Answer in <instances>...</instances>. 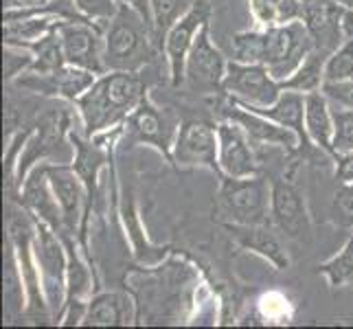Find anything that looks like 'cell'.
Masks as SVG:
<instances>
[{"label":"cell","mask_w":353,"mask_h":329,"mask_svg":"<svg viewBox=\"0 0 353 329\" xmlns=\"http://www.w3.org/2000/svg\"><path fill=\"white\" fill-rule=\"evenodd\" d=\"M148 94V83L141 72L108 70L75 101L83 134L99 137L123 126L130 112Z\"/></svg>","instance_id":"6da1fadb"},{"label":"cell","mask_w":353,"mask_h":329,"mask_svg":"<svg viewBox=\"0 0 353 329\" xmlns=\"http://www.w3.org/2000/svg\"><path fill=\"white\" fill-rule=\"evenodd\" d=\"M154 31L137 9L119 5L103 31V66L108 70L141 72L152 57Z\"/></svg>","instance_id":"7a4b0ae2"},{"label":"cell","mask_w":353,"mask_h":329,"mask_svg":"<svg viewBox=\"0 0 353 329\" xmlns=\"http://www.w3.org/2000/svg\"><path fill=\"white\" fill-rule=\"evenodd\" d=\"M220 180L217 209L224 215V224H270V185L261 176H220Z\"/></svg>","instance_id":"3957f363"},{"label":"cell","mask_w":353,"mask_h":329,"mask_svg":"<svg viewBox=\"0 0 353 329\" xmlns=\"http://www.w3.org/2000/svg\"><path fill=\"white\" fill-rule=\"evenodd\" d=\"M33 219H35L33 248H35V259H38L40 266L44 297L48 303V310H51V316L59 319L66 303V270H68L66 243L64 237L57 235L46 222H42L38 217Z\"/></svg>","instance_id":"277c9868"},{"label":"cell","mask_w":353,"mask_h":329,"mask_svg":"<svg viewBox=\"0 0 353 329\" xmlns=\"http://www.w3.org/2000/svg\"><path fill=\"white\" fill-rule=\"evenodd\" d=\"M121 139L123 145H150L156 152H161L167 163H174V143H176V128L174 121L167 112L158 108L150 94H145L141 103L130 112V117L121 126Z\"/></svg>","instance_id":"5b68a950"},{"label":"cell","mask_w":353,"mask_h":329,"mask_svg":"<svg viewBox=\"0 0 353 329\" xmlns=\"http://www.w3.org/2000/svg\"><path fill=\"white\" fill-rule=\"evenodd\" d=\"M312 48L314 40L303 20L283 24V27H270L265 29L263 66L279 81H283L303 64V59L310 55Z\"/></svg>","instance_id":"8992f818"},{"label":"cell","mask_w":353,"mask_h":329,"mask_svg":"<svg viewBox=\"0 0 353 329\" xmlns=\"http://www.w3.org/2000/svg\"><path fill=\"white\" fill-rule=\"evenodd\" d=\"M44 172L62 209L66 233L81 239V235L86 233V217L90 213L86 185L68 163H44Z\"/></svg>","instance_id":"52a82bcc"},{"label":"cell","mask_w":353,"mask_h":329,"mask_svg":"<svg viewBox=\"0 0 353 329\" xmlns=\"http://www.w3.org/2000/svg\"><path fill=\"white\" fill-rule=\"evenodd\" d=\"M222 92L233 101L254 108H265L272 106L281 97L283 83L263 64H243L230 59Z\"/></svg>","instance_id":"ba28073f"},{"label":"cell","mask_w":353,"mask_h":329,"mask_svg":"<svg viewBox=\"0 0 353 329\" xmlns=\"http://www.w3.org/2000/svg\"><path fill=\"white\" fill-rule=\"evenodd\" d=\"M209 11L211 7L206 0H196V5H193L165 35L163 51H165L167 66H169V79H172V86L176 88L185 83L187 57L191 53V46L196 42L200 29L209 22Z\"/></svg>","instance_id":"9c48e42d"},{"label":"cell","mask_w":353,"mask_h":329,"mask_svg":"<svg viewBox=\"0 0 353 329\" xmlns=\"http://www.w3.org/2000/svg\"><path fill=\"white\" fill-rule=\"evenodd\" d=\"M97 77L99 75L92 70L64 64L62 68H57L53 72H24V75H20L14 83H9V86L75 103L97 81Z\"/></svg>","instance_id":"30bf717a"},{"label":"cell","mask_w":353,"mask_h":329,"mask_svg":"<svg viewBox=\"0 0 353 329\" xmlns=\"http://www.w3.org/2000/svg\"><path fill=\"white\" fill-rule=\"evenodd\" d=\"M66 64L103 75V29L86 20H62L57 27Z\"/></svg>","instance_id":"8fae6325"},{"label":"cell","mask_w":353,"mask_h":329,"mask_svg":"<svg viewBox=\"0 0 353 329\" xmlns=\"http://www.w3.org/2000/svg\"><path fill=\"white\" fill-rule=\"evenodd\" d=\"M228 70V59L213 44L209 22L200 29L196 42L191 46L187 57L185 81L193 90L200 92H217L224 88V77Z\"/></svg>","instance_id":"7c38bea8"},{"label":"cell","mask_w":353,"mask_h":329,"mask_svg":"<svg viewBox=\"0 0 353 329\" xmlns=\"http://www.w3.org/2000/svg\"><path fill=\"white\" fill-rule=\"evenodd\" d=\"M174 165L185 169L204 167L222 176L220 161H217V126L198 119L185 121L176 134Z\"/></svg>","instance_id":"4fadbf2b"},{"label":"cell","mask_w":353,"mask_h":329,"mask_svg":"<svg viewBox=\"0 0 353 329\" xmlns=\"http://www.w3.org/2000/svg\"><path fill=\"white\" fill-rule=\"evenodd\" d=\"M252 141L235 121L222 119L217 123V161L222 176L248 178L259 174V161L254 156Z\"/></svg>","instance_id":"5bb4252c"},{"label":"cell","mask_w":353,"mask_h":329,"mask_svg":"<svg viewBox=\"0 0 353 329\" xmlns=\"http://www.w3.org/2000/svg\"><path fill=\"white\" fill-rule=\"evenodd\" d=\"M217 110H220L222 119L235 121L237 126H241L243 130H246V134L250 137L252 143L274 145V148H281L285 152H301V141H299L294 130L274 123L272 119H268L259 112H254V110L233 101L230 97H228V101L217 106Z\"/></svg>","instance_id":"9a60e30c"},{"label":"cell","mask_w":353,"mask_h":329,"mask_svg":"<svg viewBox=\"0 0 353 329\" xmlns=\"http://www.w3.org/2000/svg\"><path fill=\"white\" fill-rule=\"evenodd\" d=\"M270 219L288 237H303L310 230V211L305 196L288 178H276L270 185Z\"/></svg>","instance_id":"2e32d148"},{"label":"cell","mask_w":353,"mask_h":329,"mask_svg":"<svg viewBox=\"0 0 353 329\" xmlns=\"http://www.w3.org/2000/svg\"><path fill=\"white\" fill-rule=\"evenodd\" d=\"M345 9L347 7L340 5L338 0H305L303 22H305L316 48L334 53L347 40L343 29Z\"/></svg>","instance_id":"e0dca14e"},{"label":"cell","mask_w":353,"mask_h":329,"mask_svg":"<svg viewBox=\"0 0 353 329\" xmlns=\"http://www.w3.org/2000/svg\"><path fill=\"white\" fill-rule=\"evenodd\" d=\"M20 204L33 217H38V219H42V222H46L57 235H62V237L68 235L62 209H59V204L55 200V193H53L51 185H48V178H46V172H44V163L35 167L33 172L27 176V180L22 182Z\"/></svg>","instance_id":"ac0fdd59"},{"label":"cell","mask_w":353,"mask_h":329,"mask_svg":"<svg viewBox=\"0 0 353 329\" xmlns=\"http://www.w3.org/2000/svg\"><path fill=\"white\" fill-rule=\"evenodd\" d=\"M230 239L243 250H250L265 259L274 270H288L290 268V252L283 241L270 228V224L243 226V224H224Z\"/></svg>","instance_id":"d6986e66"},{"label":"cell","mask_w":353,"mask_h":329,"mask_svg":"<svg viewBox=\"0 0 353 329\" xmlns=\"http://www.w3.org/2000/svg\"><path fill=\"white\" fill-rule=\"evenodd\" d=\"M305 132L312 148L325 152L336 161L338 154L334 148V108L323 90L305 94Z\"/></svg>","instance_id":"ffe728a7"},{"label":"cell","mask_w":353,"mask_h":329,"mask_svg":"<svg viewBox=\"0 0 353 329\" xmlns=\"http://www.w3.org/2000/svg\"><path fill=\"white\" fill-rule=\"evenodd\" d=\"M68 141L72 143V169L77 172V176L83 180V185H86V191H88V200L92 204V200L97 198V189H99V174L103 165L108 163V152L103 148V143L94 141V139H88L86 134H77L72 132L68 134Z\"/></svg>","instance_id":"44dd1931"},{"label":"cell","mask_w":353,"mask_h":329,"mask_svg":"<svg viewBox=\"0 0 353 329\" xmlns=\"http://www.w3.org/2000/svg\"><path fill=\"white\" fill-rule=\"evenodd\" d=\"M134 303L123 292H97L90 297L83 323L86 327H117L132 325Z\"/></svg>","instance_id":"7402d4cb"},{"label":"cell","mask_w":353,"mask_h":329,"mask_svg":"<svg viewBox=\"0 0 353 329\" xmlns=\"http://www.w3.org/2000/svg\"><path fill=\"white\" fill-rule=\"evenodd\" d=\"M241 106H246V103H241ZM246 108L254 110V112H259V114H263L268 119H272L274 123H279V126L294 130L299 141H301V150L312 148V143L307 139V132H305V94H303V92L283 90L281 97H279L272 106H265V108L246 106Z\"/></svg>","instance_id":"603a6c76"},{"label":"cell","mask_w":353,"mask_h":329,"mask_svg":"<svg viewBox=\"0 0 353 329\" xmlns=\"http://www.w3.org/2000/svg\"><path fill=\"white\" fill-rule=\"evenodd\" d=\"M3 297H5V321L11 323L27 314V288L20 272L16 246L9 237L5 239V270H3Z\"/></svg>","instance_id":"cb8c5ba5"},{"label":"cell","mask_w":353,"mask_h":329,"mask_svg":"<svg viewBox=\"0 0 353 329\" xmlns=\"http://www.w3.org/2000/svg\"><path fill=\"white\" fill-rule=\"evenodd\" d=\"M248 9L257 27L270 29L303 20L305 0H248Z\"/></svg>","instance_id":"d4e9b609"},{"label":"cell","mask_w":353,"mask_h":329,"mask_svg":"<svg viewBox=\"0 0 353 329\" xmlns=\"http://www.w3.org/2000/svg\"><path fill=\"white\" fill-rule=\"evenodd\" d=\"M332 53L323 51V48H312L310 55L303 59V64L292 72L288 79H283V90H294V92H303L310 94L316 90H323L325 83V62Z\"/></svg>","instance_id":"484cf974"},{"label":"cell","mask_w":353,"mask_h":329,"mask_svg":"<svg viewBox=\"0 0 353 329\" xmlns=\"http://www.w3.org/2000/svg\"><path fill=\"white\" fill-rule=\"evenodd\" d=\"M20 46L29 48L33 53L35 62L33 68L29 72H53L57 68H62L66 64V57H64V48H62V40H59V33L57 29L42 35L40 40H33V42H18Z\"/></svg>","instance_id":"4316f807"},{"label":"cell","mask_w":353,"mask_h":329,"mask_svg":"<svg viewBox=\"0 0 353 329\" xmlns=\"http://www.w3.org/2000/svg\"><path fill=\"white\" fill-rule=\"evenodd\" d=\"M196 5V0H150L154 40L163 46L167 31Z\"/></svg>","instance_id":"83f0119b"},{"label":"cell","mask_w":353,"mask_h":329,"mask_svg":"<svg viewBox=\"0 0 353 329\" xmlns=\"http://www.w3.org/2000/svg\"><path fill=\"white\" fill-rule=\"evenodd\" d=\"M319 275L325 277L327 286L332 290H340L353 283V233L349 235L345 246L340 248L334 257H330L319 266Z\"/></svg>","instance_id":"f1b7e54d"},{"label":"cell","mask_w":353,"mask_h":329,"mask_svg":"<svg viewBox=\"0 0 353 329\" xmlns=\"http://www.w3.org/2000/svg\"><path fill=\"white\" fill-rule=\"evenodd\" d=\"M230 59L243 64H263L265 55V29H248L233 35L230 42Z\"/></svg>","instance_id":"f546056e"},{"label":"cell","mask_w":353,"mask_h":329,"mask_svg":"<svg viewBox=\"0 0 353 329\" xmlns=\"http://www.w3.org/2000/svg\"><path fill=\"white\" fill-rule=\"evenodd\" d=\"M353 79V38H347L325 62V83Z\"/></svg>","instance_id":"4dcf8cb0"},{"label":"cell","mask_w":353,"mask_h":329,"mask_svg":"<svg viewBox=\"0 0 353 329\" xmlns=\"http://www.w3.org/2000/svg\"><path fill=\"white\" fill-rule=\"evenodd\" d=\"M259 314L261 319L268 323H290L292 314H294V308H292L290 299L283 295V292L270 290L259 299Z\"/></svg>","instance_id":"1f68e13d"},{"label":"cell","mask_w":353,"mask_h":329,"mask_svg":"<svg viewBox=\"0 0 353 329\" xmlns=\"http://www.w3.org/2000/svg\"><path fill=\"white\" fill-rule=\"evenodd\" d=\"M35 57L29 48H24L20 44H5V59H3V66H5V83H14L20 75L29 72L33 68Z\"/></svg>","instance_id":"d6a6232c"},{"label":"cell","mask_w":353,"mask_h":329,"mask_svg":"<svg viewBox=\"0 0 353 329\" xmlns=\"http://www.w3.org/2000/svg\"><path fill=\"white\" fill-rule=\"evenodd\" d=\"M79 11V16L83 20H88L97 27H101V24H108L119 11V0H72ZM105 31V29H103Z\"/></svg>","instance_id":"836d02e7"},{"label":"cell","mask_w":353,"mask_h":329,"mask_svg":"<svg viewBox=\"0 0 353 329\" xmlns=\"http://www.w3.org/2000/svg\"><path fill=\"white\" fill-rule=\"evenodd\" d=\"M334 148L336 154L353 152V110L351 108H334Z\"/></svg>","instance_id":"e575fe53"},{"label":"cell","mask_w":353,"mask_h":329,"mask_svg":"<svg viewBox=\"0 0 353 329\" xmlns=\"http://www.w3.org/2000/svg\"><path fill=\"white\" fill-rule=\"evenodd\" d=\"M323 92L334 106L353 110V79L347 81H327L323 83Z\"/></svg>","instance_id":"d590c367"},{"label":"cell","mask_w":353,"mask_h":329,"mask_svg":"<svg viewBox=\"0 0 353 329\" xmlns=\"http://www.w3.org/2000/svg\"><path fill=\"white\" fill-rule=\"evenodd\" d=\"M334 209L347 226H353V185L340 187L334 200Z\"/></svg>","instance_id":"8d00e7d4"},{"label":"cell","mask_w":353,"mask_h":329,"mask_svg":"<svg viewBox=\"0 0 353 329\" xmlns=\"http://www.w3.org/2000/svg\"><path fill=\"white\" fill-rule=\"evenodd\" d=\"M336 178L340 185H353V152L336 156Z\"/></svg>","instance_id":"74e56055"},{"label":"cell","mask_w":353,"mask_h":329,"mask_svg":"<svg viewBox=\"0 0 353 329\" xmlns=\"http://www.w3.org/2000/svg\"><path fill=\"white\" fill-rule=\"evenodd\" d=\"M53 0H3L5 11H31V9H48Z\"/></svg>","instance_id":"f35d334b"},{"label":"cell","mask_w":353,"mask_h":329,"mask_svg":"<svg viewBox=\"0 0 353 329\" xmlns=\"http://www.w3.org/2000/svg\"><path fill=\"white\" fill-rule=\"evenodd\" d=\"M121 5H130L132 9H137L139 14L150 22L152 27V9H150V0H119Z\"/></svg>","instance_id":"ab89813d"},{"label":"cell","mask_w":353,"mask_h":329,"mask_svg":"<svg viewBox=\"0 0 353 329\" xmlns=\"http://www.w3.org/2000/svg\"><path fill=\"white\" fill-rule=\"evenodd\" d=\"M343 29H345V38H353V7L345 9Z\"/></svg>","instance_id":"60d3db41"},{"label":"cell","mask_w":353,"mask_h":329,"mask_svg":"<svg viewBox=\"0 0 353 329\" xmlns=\"http://www.w3.org/2000/svg\"><path fill=\"white\" fill-rule=\"evenodd\" d=\"M338 3H340V5H345L347 9H349V7H353V0H338Z\"/></svg>","instance_id":"b9f144b4"}]
</instances>
